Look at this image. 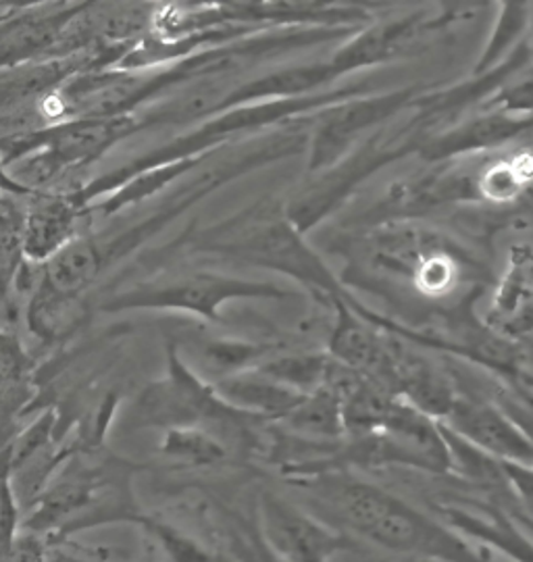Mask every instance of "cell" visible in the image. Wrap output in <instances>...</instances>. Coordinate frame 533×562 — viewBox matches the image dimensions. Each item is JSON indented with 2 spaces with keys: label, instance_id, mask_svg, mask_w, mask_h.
<instances>
[{
  "label": "cell",
  "instance_id": "obj_1",
  "mask_svg": "<svg viewBox=\"0 0 533 562\" xmlns=\"http://www.w3.org/2000/svg\"><path fill=\"white\" fill-rule=\"evenodd\" d=\"M292 482L311 492L337 525L398 557L432 562H495L490 550L377 483L358 480L351 473Z\"/></svg>",
  "mask_w": 533,
  "mask_h": 562
},
{
  "label": "cell",
  "instance_id": "obj_2",
  "mask_svg": "<svg viewBox=\"0 0 533 562\" xmlns=\"http://www.w3.org/2000/svg\"><path fill=\"white\" fill-rule=\"evenodd\" d=\"M167 250H186L188 255L258 267L298 281L327 301L340 299L356 304L332 269L286 217L284 206L271 199L257 201L204 229H188Z\"/></svg>",
  "mask_w": 533,
  "mask_h": 562
},
{
  "label": "cell",
  "instance_id": "obj_3",
  "mask_svg": "<svg viewBox=\"0 0 533 562\" xmlns=\"http://www.w3.org/2000/svg\"><path fill=\"white\" fill-rule=\"evenodd\" d=\"M140 469L144 467L111 454H74L23 513L21 531L60 543L100 525H144L151 515L140 508L132 487Z\"/></svg>",
  "mask_w": 533,
  "mask_h": 562
},
{
  "label": "cell",
  "instance_id": "obj_4",
  "mask_svg": "<svg viewBox=\"0 0 533 562\" xmlns=\"http://www.w3.org/2000/svg\"><path fill=\"white\" fill-rule=\"evenodd\" d=\"M360 94H367V86L353 83L346 88L323 90V92L298 97V99L251 102V104L221 111L218 115L198 123L197 130L179 134L178 138L163 144L160 148L148 150L136 159H132L127 165L115 167L95 180L71 188V194L86 213V209L90 204L111 196L125 181L138 176L140 171L153 169V167L165 165V162L207 157L219 148L257 138V136H263L281 125H288L292 121L313 117L323 109H330L337 102L348 101V99H355Z\"/></svg>",
  "mask_w": 533,
  "mask_h": 562
},
{
  "label": "cell",
  "instance_id": "obj_5",
  "mask_svg": "<svg viewBox=\"0 0 533 562\" xmlns=\"http://www.w3.org/2000/svg\"><path fill=\"white\" fill-rule=\"evenodd\" d=\"M138 132L142 125L136 115L46 123L0 142V161L13 180L32 192L55 190L60 178L95 165Z\"/></svg>",
  "mask_w": 533,
  "mask_h": 562
},
{
  "label": "cell",
  "instance_id": "obj_6",
  "mask_svg": "<svg viewBox=\"0 0 533 562\" xmlns=\"http://www.w3.org/2000/svg\"><path fill=\"white\" fill-rule=\"evenodd\" d=\"M290 296V290L271 281L240 280L213 271H186L113 288L99 302V308L102 313L171 311L219 323V308L227 302L288 301Z\"/></svg>",
  "mask_w": 533,
  "mask_h": 562
},
{
  "label": "cell",
  "instance_id": "obj_7",
  "mask_svg": "<svg viewBox=\"0 0 533 562\" xmlns=\"http://www.w3.org/2000/svg\"><path fill=\"white\" fill-rule=\"evenodd\" d=\"M258 536L279 562H332L356 550L346 531L300 510L274 492L258 496Z\"/></svg>",
  "mask_w": 533,
  "mask_h": 562
},
{
  "label": "cell",
  "instance_id": "obj_8",
  "mask_svg": "<svg viewBox=\"0 0 533 562\" xmlns=\"http://www.w3.org/2000/svg\"><path fill=\"white\" fill-rule=\"evenodd\" d=\"M411 94L413 90H398L377 97L360 94L317 113L311 123V144L307 161L309 176L327 171L337 162L344 161L356 142L371 127L390 120L396 111L407 104Z\"/></svg>",
  "mask_w": 533,
  "mask_h": 562
},
{
  "label": "cell",
  "instance_id": "obj_9",
  "mask_svg": "<svg viewBox=\"0 0 533 562\" xmlns=\"http://www.w3.org/2000/svg\"><path fill=\"white\" fill-rule=\"evenodd\" d=\"M88 2H53L15 9L0 15V69L36 60H53L63 34Z\"/></svg>",
  "mask_w": 533,
  "mask_h": 562
},
{
  "label": "cell",
  "instance_id": "obj_10",
  "mask_svg": "<svg viewBox=\"0 0 533 562\" xmlns=\"http://www.w3.org/2000/svg\"><path fill=\"white\" fill-rule=\"evenodd\" d=\"M442 425L495 461L533 467L532 438L513 415L490 402L456 398Z\"/></svg>",
  "mask_w": 533,
  "mask_h": 562
},
{
  "label": "cell",
  "instance_id": "obj_11",
  "mask_svg": "<svg viewBox=\"0 0 533 562\" xmlns=\"http://www.w3.org/2000/svg\"><path fill=\"white\" fill-rule=\"evenodd\" d=\"M435 515L471 542L513 562H533V533L500 504L442 503Z\"/></svg>",
  "mask_w": 533,
  "mask_h": 562
},
{
  "label": "cell",
  "instance_id": "obj_12",
  "mask_svg": "<svg viewBox=\"0 0 533 562\" xmlns=\"http://www.w3.org/2000/svg\"><path fill=\"white\" fill-rule=\"evenodd\" d=\"M86 220L71 190H38L23 206V248L32 262L51 261L63 246L78 238V223Z\"/></svg>",
  "mask_w": 533,
  "mask_h": 562
},
{
  "label": "cell",
  "instance_id": "obj_13",
  "mask_svg": "<svg viewBox=\"0 0 533 562\" xmlns=\"http://www.w3.org/2000/svg\"><path fill=\"white\" fill-rule=\"evenodd\" d=\"M219 398L260 422L276 423L286 419L307 394L271 380L258 369L242 371L232 378L211 383Z\"/></svg>",
  "mask_w": 533,
  "mask_h": 562
},
{
  "label": "cell",
  "instance_id": "obj_14",
  "mask_svg": "<svg viewBox=\"0 0 533 562\" xmlns=\"http://www.w3.org/2000/svg\"><path fill=\"white\" fill-rule=\"evenodd\" d=\"M27 262L23 248V206L15 196L0 194V331L20 322L21 299L18 296V278Z\"/></svg>",
  "mask_w": 533,
  "mask_h": 562
},
{
  "label": "cell",
  "instance_id": "obj_15",
  "mask_svg": "<svg viewBox=\"0 0 533 562\" xmlns=\"http://www.w3.org/2000/svg\"><path fill=\"white\" fill-rule=\"evenodd\" d=\"M88 317L90 306L86 304V296L63 294L48 285L44 278L23 308V319L30 334L46 346L69 340Z\"/></svg>",
  "mask_w": 533,
  "mask_h": 562
},
{
  "label": "cell",
  "instance_id": "obj_16",
  "mask_svg": "<svg viewBox=\"0 0 533 562\" xmlns=\"http://www.w3.org/2000/svg\"><path fill=\"white\" fill-rule=\"evenodd\" d=\"M395 387L402 401L437 423L448 417L458 398L451 382L442 378L432 364L398 355L395 359Z\"/></svg>",
  "mask_w": 533,
  "mask_h": 562
},
{
  "label": "cell",
  "instance_id": "obj_17",
  "mask_svg": "<svg viewBox=\"0 0 533 562\" xmlns=\"http://www.w3.org/2000/svg\"><path fill=\"white\" fill-rule=\"evenodd\" d=\"M276 425L309 442H340L346 436L342 396L334 385L325 383L307 394L297 408Z\"/></svg>",
  "mask_w": 533,
  "mask_h": 562
},
{
  "label": "cell",
  "instance_id": "obj_18",
  "mask_svg": "<svg viewBox=\"0 0 533 562\" xmlns=\"http://www.w3.org/2000/svg\"><path fill=\"white\" fill-rule=\"evenodd\" d=\"M104 262L95 236L79 234L63 246L51 261L42 265V278L69 296H86V292L102 278Z\"/></svg>",
  "mask_w": 533,
  "mask_h": 562
},
{
  "label": "cell",
  "instance_id": "obj_19",
  "mask_svg": "<svg viewBox=\"0 0 533 562\" xmlns=\"http://www.w3.org/2000/svg\"><path fill=\"white\" fill-rule=\"evenodd\" d=\"M530 127H533V115L532 117H513V115L492 111L432 142L427 148V155L437 161V159L455 157V155L471 153L479 148H492L498 144L513 140Z\"/></svg>",
  "mask_w": 533,
  "mask_h": 562
},
{
  "label": "cell",
  "instance_id": "obj_20",
  "mask_svg": "<svg viewBox=\"0 0 533 562\" xmlns=\"http://www.w3.org/2000/svg\"><path fill=\"white\" fill-rule=\"evenodd\" d=\"M198 375L204 382L215 383L242 371L257 369L258 364L277 355L281 346L267 341L232 340V338H204L197 340Z\"/></svg>",
  "mask_w": 533,
  "mask_h": 562
},
{
  "label": "cell",
  "instance_id": "obj_21",
  "mask_svg": "<svg viewBox=\"0 0 533 562\" xmlns=\"http://www.w3.org/2000/svg\"><path fill=\"white\" fill-rule=\"evenodd\" d=\"M158 452L188 469L218 467L230 457V448L200 427H176L165 431Z\"/></svg>",
  "mask_w": 533,
  "mask_h": 562
},
{
  "label": "cell",
  "instance_id": "obj_22",
  "mask_svg": "<svg viewBox=\"0 0 533 562\" xmlns=\"http://www.w3.org/2000/svg\"><path fill=\"white\" fill-rule=\"evenodd\" d=\"M332 362L330 355L321 352H277L257 369L300 394H311L327 382Z\"/></svg>",
  "mask_w": 533,
  "mask_h": 562
},
{
  "label": "cell",
  "instance_id": "obj_23",
  "mask_svg": "<svg viewBox=\"0 0 533 562\" xmlns=\"http://www.w3.org/2000/svg\"><path fill=\"white\" fill-rule=\"evenodd\" d=\"M219 538L225 542L227 554L240 562H279L260 540L255 525L242 519L234 510L218 504Z\"/></svg>",
  "mask_w": 533,
  "mask_h": 562
},
{
  "label": "cell",
  "instance_id": "obj_24",
  "mask_svg": "<svg viewBox=\"0 0 533 562\" xmlns=\"http://www.w3.org/2000/svg\"><path fill=\"white\" fill-rule=\"evenodd\" d=\"M525 9H528V4H514V2L504 4L502 18L498 21L490 44L477 65V74L490 71L496 63L502 60V57L513 48L519 36L528 30V25L532 23V11H525Z\"/></svg>",
  "mask_w": 533,
  "mask_h": 562
},
{
  "label": "cell",
  "instance_id": "obj_25",
  "mask_svg": "<svg viewBox=\"0 0 533 562\" xmlns=\"http://www.w3.org/2000/svg\"><path fill=\"white\" fill-rule=\"evenodd\" d=\"M488 106L496 113L513 117H532L533 67L519 71L513 80L504 81V86L488 101Z\"/></svg>",
  "mask_w": 533,
  "mask_h": 562
},
{
  "label": "cell",
  "instance_id": "obj_26",
  "mask_svg": "<svg viewBox=\"0 0 533 562\" xmlns=\"http://www.w3.org/2000/svg\"><path fill=\"white\" fill-rule=\"evenodd\" d=\"M504 464L507 482L511 487V503L502 506L509 515H513L530 533H533V467Z\"/></svg>",
  "mask_w": 533,
  "mask_h": 562
},
{
  "label": "cell",
  "instance_id": "obj_27",
  "mask_svg": "<svg viewBox=\"0 0 533 562\" xmlns=\"http://www.w3.org/2000/svg\"><path fill=\"white\" fill-rule=\"evenodd\" d=\"M23 508L15 494L11 475L0 477V557L9 554L20 540Z\"/></svg>",
  "mask_w": 533,
  "mask_h": 562
},
{
  "label": "cell",
  "instance_id": "obj_28",
  "mask_svg": "<svg viewBox=\"0 0 533 562\" xmlns=\"http://www.w3.org/2000/svg\"><path fill=\"white\" fill-rule=\"evenodd\" d=\"M523 186V171L513 165H496L481 178V192L495 201H507L517 196Z\"/></svg>",
  "mask_w": 533,
  "mask_h": 562
},
{
  "label": "cell",
  "instance_id": "obj_29",
  "mask_svg": "<svg viewBox=\"0 0 533 562\" xmlns=\"http://www.w3.org/2000/svg\"><path fill=\"white\" fill-rule=\"evenodd\" d=\"M530 25H532V44H530V46H532V53H533V13H532V23H530Z\"/></svg>",
  "mask_w": 533,
  "mask_h": 562
},
{
  "label": "cell",
  "instance_id": "obj_30",
  "mask_svg": "<svg viewBox=\"0 0 533 562\" xmlns=\"http://www.w3.org/2000/svg\"><path fill=\"white\" fill-rule=\"evenodd\" d=\"M528 383H530V387H532L533 390V378H530V380H528Z\"/></svg>",
  "mask_w": 533,
  "mask_h": 562
}]
</instances>
